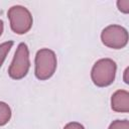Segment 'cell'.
I'll list each match as a JSON object with an SVG mask.
<instances>
[{
  "mask_svg": "<svg viewBox=\"0 0 129 129\" xmlns=\"http://www.w3.org/2000/svg\"><path fill=\"white\" fill-rule=\"evenodd\" d=\"M117 64L111 58H101L95 62L91 71V79L95 86L104 88L110 86L116 77Z\"/></svg>",
  "mask_w": 129,
  "mask_h": 129,
  "instance_id": "cell-1",
  "label": "cell"
},
{
  "mask_svg": "<svg viewBox=\"0 0 129 129\" xmlns=\"http://www.w3.org/2000/svg\"><path fill=\"white\" fill-rule=\"evenodd\" d=\"M35 77L40 81L48 80L53 76L57 66V59L54 51L48 48H41L35 55Z\"/></svg>",
  "mask_w": 129,
  "mask_h": 129,
  "instance_id": "cell-2",
  "label": "cell"
},
{
  "mask_svg": "<svg viewBox=\"0 0 129 129\" xmlns=\"http://www.w3.org/2000/svg\"><path fill=\"white\" fill-rule=\"evenodd\" d=\"M7 16L10 21V27L16 34H25L32 27V15L24 6L14 5L10 7Z\"/></svg>",
  "mask_w": 129,
  "mask_h": 129,
  "instance_id": "cell-3",
  "label": "cell"
},
{
  "mask_svg": "<svg viewBox=\"0 0 129 129\" xmlns=\"http://www.w3.org/2000/svg\"><path fill=\"white\" fill-rule=\"evenodd\" d=\"M29 68L30 60L28 46L26 43L21 42L16 48L12 62L8 69V75L13 80H21L27 75Z\"/></svg>",
  "mask_w": 129,
  "mask_h": 129,
  "instance_id": "cell-4",
  "label": "cell"
},
{
  "mask_svg": "<svg viewBox=\"0 0 129 129\" xmlns=\"http://www.w3.org/2000/svg\"><path fill=\"white\" fill-rule=\"evenodd\" d=\"M101 40L107 47L121 49L128 43V31L121 25L111 24L102 30Z\"/></svg>",
  "mask_w": 129,
  "mask_h": 129,
  "instance_id": "cell-5",
  "label": "cell"
},
{
  "mask_svg": "<svg viewBox=\"0 0 129 129\" xmlns=\"http://www.w3.org/2000/svg\"><path fill=\"white\" fill-rule=\"evenodd\" d=\"M111 108L118 113L129 112V93L126 90H118L111 97Z\"/></svg>",
  "mask_w": 129,
  "mask_h": 129,
  "instance_id": "cell-6",
  "label": "cell"
},
{
  "mask_svg": "<svg viewBox=\"0 0 129 129\" xmlns=\"http://www.w3.org/2000/svg\"><path fill=\"white\" fill-rule=\"evenodd\" d=\"M11 114V109L8 104L0 101V126H4L10 121Z\"/></svg>",
  "mask_w": 129,
  "mask_h": 129,
  "instance_id": "cell-7",
  "label": "cell"
},
{
  "mask_svg": "<svg viewBox=\"0 0 129 129\" xmlns=\"http://www.w3.org/2000/svg\"><path fill=\"white\" fill-rule=\"evenodd\" d=\"M12 45H13V41H11V40L6 41V42L0 44V68L2 67V64H3L7 54L9 53Z\"/></svg>",
  "mask_w": 129,
  "mask_h": 129,
  "instance_id": "cell-8",
  "label": "cell"
},
{
  "mask_svg": "<svg viewBox=\"0 0 129 129\" xmlns=\"http://www.w3.org/2000/svg\"><path fill=\"white\" fill-rule=\"evenodd\" d=\"M108 129H129V121L128 120H115L113 121Z\"/></svg>",
  "mask_w": 129,
  "mask_h": 129,
  "instance_id": "cell-9",
  "label": "cell"
},
{
  "mask_svg": "<svg viewBox=\"0 0 129 129\" xmlns=\"http://www.w3.org/2000/svg\"><path fill=\"white\" fill-rule=\"evenodd\" d=\"M117 7L122 13H129V0H118Z\"/></svg>",
  "mask_w": 129,
  "mask_h": 129,
  "instance_id": "cell-10",
  "label": "cell"
},
{
  "mask_svg": "<svg viewBox=\"0 0 129 129\" xmlns=\"http://www.w3.org/2000/svg\"><path fill=\"white\" fill-rule=\"evenodd\" d=\"M63 129H85V127L79 122H70L63 127Z\"/></svg>",
  "mask_w": 129,
  "mask_h": 129,
  "instance_id": "cell-11",
  "label": "cell"
},
{
  "mask_svg": "<svg viewBox=\"0 0 129 129\" xmlns=\"http://www.w3.org/2000/svg\"><path fill=\"white\" fill-rule=\"evenodd\" d=\"M128 71H129V69L128 68H126V70L124 71V82L126 83V84H128L129 82H128V79H127V75H128Z\"/></svg>",
  "mask_w": 129,
  "mask_h": 129,
  "instance_id": "cell-12",
  "label": "cell"
},
{
  "mask_svg": "<svg viewBox=\"0 0 129 129\" xmlns=\"http://www.w3.org/2000/svg\"><path fill=\"white\" fill-rule=\"evenodd\" d=\"M3 30H4V23H3V21L0 19V36L2 35Z\"/></svg>",
  "mask_w": 129,
  "mask_h": 129,
  "instance_id": "cell-13",
  "label": "cell"
}]
</instances>
